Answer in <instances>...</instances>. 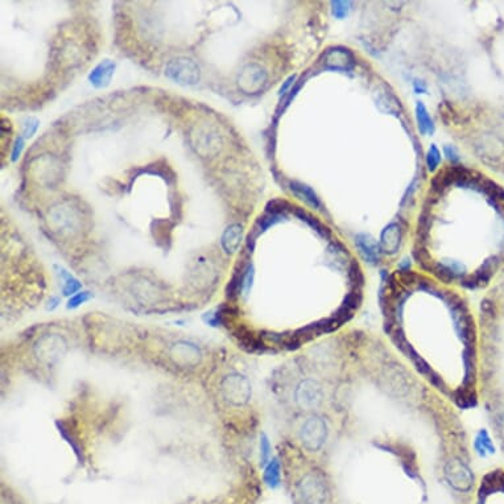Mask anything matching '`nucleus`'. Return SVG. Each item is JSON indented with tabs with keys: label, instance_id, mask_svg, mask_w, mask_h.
Masks as SVG:
<instances>
[{
	"label": "nucleus",
	"instance_id": "412c9836",
	"mask_svg": "<svg viewBox=\"0 0 504 504\" xmlns=\"http://www.w3.org/2000/svg\"><path fill=\"white\" fill-rule=\"evenodd\" d=\"M413 85H414V90H416L417 94H425V93H426V85H425L422 81H416Z\"/></svg>",
	"mask_w": 504,
	"mask_h": 504
},
{
	"label": "nucleus",
	"instance_id": "ddd939ff",
	"mask_svg": "<svg viewBox=\"0 0 504 504\" xmlns=\"http://www.w3.org/2000/svg\"><path fill=\"white\" fill-rule=\"evenodd\" d=\"M426 167H428L429 172H435L437 167L441 163V151L438 150L436 144H431L429 148L428 153H426Z\"/></svg>",
	"mask_w": 504,
	"mask_h": 504
},
{
	"label": "nucleus",
	"instance_id": "423d86ee",
	"mask_svg": "<svg viewBox=\"0 0 504 504\" xmlns=\"http://www.w3.org/2000/svg\"><path fill=\"white\" fill-rule=\"evenodd\" d=\"M242 239H243V226L238 225V223H234V225H230L225 230V233L222 234L221 246H222L223 251L226 254L231 255L234 252H237L238 248L240 247Z\"/></svg>",
	"mask_w": 504,
	"mask_h": 504
},
{
	"label": "nucleus",
	"instance_id": "6ab92c4d",
	"mask_svg": "<svg viewBox=\"0 0 504 504\" xmlns=\"http://www.w3.org/2000/svg\"><path fill=\"white\" fill-rule=\"evenodd\" d=\"M444 152H445V156L450 163L456 164L459 161V156L458 153L456 152V150L453 148L452 146H445L444 147Z\"/></svg>",
	"mask_w": 504,
	"mask_h": 504
},
{
	"label": "nucleus",
	"instance_id": "aec40b11",
	"mask_svg": "<svg viewBox=\"0 0 504 504\" xmlns=\"http://www.w3.org/2000/svg\"><path fill=\"white\" fill-rule=\"evenodd\" d=\"M295 81H296V76H291V77H289L288 80H286L285 82H284V85H282V86H281V89L278 90V95H280V97H284V95L286 94V90H288L289 87H291L293 84H295Z\"/></svg>",
	"mask_w": 504,
	"mask_h": 504
},
{
	"label": "nucleus",
	"instance_id": "20e7f679",
	"mask_svg": "<svg viewBox=\"0 0 504 504\" xmlns=\"http://www.w3.org/2000/svg\"><path fill=\"white\" fill-rule=\"evenodd\" d=\"M197 65H195L191 59H186V58H181V59H174L169 63L168 66L167 74L171 77L172 80L177 81L178 84H184V85H191L195 84L197 81L199 80V74H191V73H186V70H193L197 69Z\"/></svg>",
	"mask_w": 504,
	"mask_h": 504
},
{
	"label": "nucleus",
	"instance_id": "a211bd4d",
	"mask_svg": "<svg viewBox=\"0 0 504 504\" xmlns=\"http://www.w3.org/2000/svg\"><path fill=\"white\" fill-rule=\"evenodd\" d=\"M260 446H261V461H263V465H264V463H267L269 456H271V445H269V441H268V438L265 437V436L261 437Z\"/></svg>",
	"mask_w": 504,
	"mask_h": 504
},
{
	"label": "nucleus",
	"instance_id": "f257e3e1",
	"mask_svg": "<svg viewBox=\"0 0 504 504\" xmlns=\"http://www.w3.org/2000/svg\"><path fill=\"white\" fill-rule=\"evenodd\" d=\"M156 346L157 361L178 371L193 372L205 361L201 346L189 338L180 335L160 337Z\"/></svg>",
	"mask_w": 504,
	"mask_h": 504
},
{
	"label": "nucleus",
	"instance_id": "1a4fd4ad",
	"mask_svg": "<svg viewBox=\"0 0 504 504\" xmlns=\"http://www.w3.org/2000/svg\"><path fill=\"white\" fill-rule=\"evenodd\" d=\"M416 118H417L418 129L422 135L435 132V122L422 102L416 103Z\"/></svg>",
	"mask_w": 504,
	"mask_h": 504
},
{
	"label": "nucleus",
	"instance_id": "6e6552de",
	"mask_svg": "<svg viewBox=\"0 0 504 504\" xmlns=\"http://www.w3.org/2000/svg\"><path fill=\"white\" fill-rule=\"evenodd\" d=\"M400 242V229L397 227L396 223H391L390 226H387L383 230L382 233V244L386 252H391L395 254L399 247Z\"/></svg>",
	"mask_w": 504,
	"mask_h": 504
},
{
	"label": "nucleus",
	"instance_id": "0eeeda50",
	"mask_svg": "<svg viewBox=\"0 0 504 504\" xmlns=\"http://www.w3.org/2000/svg\"><path fill=\"white\" fill-rule=\"evenodd\" d=\"M291 190H292L297 197L304 199L308 205L314 207V209H320L321 207V201L320 198H318V195H317L316 191L310 188V186H308V185L303 184V182H297V181H292V182H291Z\"/></svg>",
	"mask_w": 504,
	"mask_h": 504
},
{
	"label": "nucleus",
	"instance_id": "9b49d317",
	"mask_svg": "<svg viewBox=\"0 0 504 504\" xmlns=\"http://www.w3.org/2000/svg\"><path fill=\"white\" fill-rule=\"evenodd\" d=\"M264 480L265 483L272 488H276L280 484V463L276 458L272 459L271 463L265 469Z\"/></svg>",
	"mask_w": 504,
	"mask_h": 504
},
{
	"label": "nucleus",
	"instance_id": "39448f33",
	"mask_svg": "<svg viewBox=\"0 0 504 504\" xmlns=\"http://www.w3.org/2000/svg\"><path fill=\"white\" fill-rule=\"evenodd\" d=\"M115 62L110 61V59H105L102 61L99 65L93 69L90 74H89V81L90 84L93 85L97 89H103V87L108 86L110 82H111L112 77H114L115 73Z\"/></svg>",
	"mask_w": 504,
	"mask_h": 504
},
{
	"label": "nucleus",
	"instance_id": "f03ea898",
	"mask_svg": "<svg viewBox=\"0 0 504 504\" xmlns=\"http://www.w3.org/2000/svg\"><path fill=\"white\" fill-rule=\"evenodd\" d=\"M214 392L222 407L226 409H239L250 401L251 384L243 374L227 371L215 379Z\"/></svg>",
	"mask_w": 504,
	"mask_h": 504
},
{
	"label": "nucleus",
	"instance_id": "f8f14e48",
	"mask_svg": "<svg viewBox=\"0 0 504 504\" xmlns=\"http://www.w3.org/2000/svg\"><path fill=\"white\" fill-rule=\"evenodd\" d=\"M475 448L480 456H486V452L488 453L495 452L494 446H492V442H491L490 437L487 436L486 431H480L479 435H478L475 442Z\"/></svg>",
	"mask_w": 504,
	"mask_h": 504
},
{
	"label": "nucleus",
	"instance_id": "4468645a",
	"mask_svg": "<svg viewBox=\"0 0 504 504\" xmlns=\"http://www.w3.org/2000/svg\"><path fill=\"white\" fill-rule=\"evenodd\" d=\"M93 297V293L89 292V291H82V292L76 293L74 296H71V299L67 301V309H76L78 306H81L82 304H85L86 301Z\"/></svg>",
	"mask_w": 504,
	"mask_h": 504
},
{
	"label": "nucleus",
	"instance_id": "9d476101",
	"mask_svg": "<svg viewBox=\"0 0 504 504\" xmlns=\"http://www.w3.org/2000/svg\"><path fill=\"white\" fill-rule=\"evenodd\" d=\"M58 268V275L59 277L62 278L63 281V286H62V292L65 296H71L76 292H78L81 288H82V284H81L76 277H74L71 273L63 269L62 267H57Z\"/></svg>",
	"mask_w": 504,
	"mask_h": 504
},
{
	"label": "nucleus",
	"instance_id": "7ed1b4c3",
	"mask_svg": "<svg viewBox=\"0 0 504 504\" xmlns=\"http://www.w3.org/2000/svg\"><path fill=\"white\" fill-rule=\"evenodd\" d=\"M66 348V344L62 338L57 337V334H46L45 337L38 338L33 344L35 358L40 363L52 365L58 359V355H62Z\"/></svg>",
	"mask_w": 504,
	"mask_h": 504
},
{
	"label": "nucleus",
	"instance_id": "f3484780",
	"mask_svg": "<svg viewBox=\"0 0 504 504\" xmlns=\"http://www.w3.org/2000/svg\"><path fill=\"white\" fill-rule=\"evenodd\" d=\"M25 147V141L23 136H19L18 139L15 140L14 144V150H12V153H11V160L12 161H18L19 157H20L21 152L24 150Z\"/></svg>",
	"mask_w": 504,
	"mask_h": 504
},
{
	"label": "nucleus",
	"instance_id": "2eb2a0df",
	"mask_svg": "<svg viewBox=\"0 0 504 504\" xmlns=\"http://www.w3.org/2000/svg\"><path fill=\"white\" fill-rule=\"evenodd\" d=\"M38 125H40V122L38 119L36 118H27L23 123V137L24 139H29L32 136L35 135L36 131H37Z\"/></svg>",
	"mask_w": 504,
	"mask_h": 504
},
{
	"label": "nucleus",
	"instance_id": "dca6fc26",
	"mask_svg": "<svg viewBox=\"0 0 504 504\" xmlns=\"http://www.w3.org/2000/svg\"><path fill=\"white\" fill-rule=\"evenodd\" d=\"M350 3H344V2H335L333 3V15L337 19H343L347 16L348 8L347 6Z\"/></svg>",
	"mask_w": 504,
	"mask_h": 504
}]
</instances>
